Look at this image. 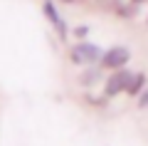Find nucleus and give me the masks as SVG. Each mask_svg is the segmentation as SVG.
<instances>
[{"label":"nucleus","instance_id":"9d476101","mask_svg":"<svg viewBox=\"0 0 148 146\" xmlns=\"http://www.w3.org/2000/svg\"><path fill=\"white\" fill-rule=\"evenodd\" d=\"M86 35H89V27H86V25H79V27H74V37H79V40H84Z\"/></svg>","mask_w":148,"mask_h":146},{"label":"nucleus","instance_id":"39448f33","mask_svg":"<svg viewBox=\"0 0 148 146\" xmlns=\"http://www.w3.org/2000/svg\"><path fill=\"white\" fill-rule=\"evenodd\" d=\"M138 8L141 5H136V3H131V0H121V3L116 5V10H114V15H116L119 20H131V17L138 15Z\"/></svg>","mask_w":148,"mask_h":146},{"label":"nucleus","instance_id":"423d86ee","mask_svg":"<svg viewBox=\"0 0 148 146\" xmlns=\"http://www.w3.org/2000/svg\"><path fill=\"white\" fill-rule=\"evenodd\" d=\"M143 89H146V74L143 72H133L131 82H128V87H126V94L128 97H138Z\"/></svg>","mask_w":148,"mask_h":146},{"label":"nucleus","instance_id":"6e6552de","mask_svg":"<svg viewBox=\"0 0 148 146\" xmlns=\"http://www.w3.org/2000/svg\"><path fill=\"white\" fill-rule=\"evenodd\" d=\"M121 3V0H96V5H99V10H106V12H114L116 10V5Z\"/></svg>","mask_w":148,"mask_h":146},{"label":"nucleus","instance_id":"7ed1b4c3","mask_svg":"<svg viewBox=\"0 0 148 146\" xmlns=\"http://www.w3.org/2000/svg\"><path fill=\"white\" fill-rule=\"evenodd\" d=\"M128 60H131V50L123 45H116V47H111V50H104V57H101V67L104 69H121L128 64Z\"/></svg>","mask_w":148,"mask_h":146},{"label":"nucleus","instance_id":"ddd939ff","mask_svg":"<svg viewBox=\"0 0 148 146\" xmlns=\"http://www.w3.org/2000/svg\"><path fill=\"white\" fill-rule=\"evenodd\" d=\"M77 3H84V0H77Z\"/></svg>","mask_w":148,"mask_h":146},{"label":"nucleus","instance_id":"f03ea898","mask_svg":"<svg viewBox=\"0 0 148 146\" xmlns=\"http://www.w3.org/2000/svg\"><path fill=\"white\" fill-rule=\"evenodd\" d=\"M131 77H133V72H131V69H126V67L114 69V72L106 77L104 97H106V99H111V97H116V94L126 92V87H128V82H131Z\"/></svg>","mask_w":148,"mask_h":146},{"label":"nucleus","instance_id":"f8f14e48","mask_svg":"<svg viewBox=\"0 0 148 146\" xmlns=\"http://www.w3.org/2000/svg\"><path fill=\"white\" fill-rule=\"evenodd\" d=\"M59 3H77V0H59Z\"/></svg>","mask_w":148,"mask_h":146},{"label":"nucleus","instance_id":"1a4fd4ad","mask_svg":"<svg viewBox=\"0 0 148 146\" xmlns=\"http://www.w3.org/2000/svg\"><path fill=\"white\" fill-rule=\"evenodd\" d=\"M138 109H148V87L138 94Z\"/></svg>","mask_w":148,"mask_h":146},{"label":"nucleus","instance_id":"20e7f679","mask_svg":"<svg viewBox=\"0 0 148 146\" xmlns=\"http://www.w3.org/2000/svg\"><path fill=\"white\" fill-rule=\"evenodd\" d=\"M42 10H45V15H47V20H49V22L54 25V30H57V35H59V37L64 40V37H67V22H64L62 17H59L57 8H54L52 3H49V0H45V8H42Z\"/></svg>","mask_w":148,"mask_h":146},{"label":"nucleus","instance_id":"0eeeda50","mask_svg":"<svg viewBox=\"0 0 148 146\" xmlns=\"http://www.w3.org/2000/svg\"><path fill=\"white\" fill-rule=\"evenodd\" d=\"M99 77H101V72H99L96 67H91V69H86V72L79 77V82L84 84V87H91V84H96V82H99Z\"/></svg>","mask_w":148,"mask_h":146},{"label":"nucleus","instance_id":"f257e3e1","mask_svg":"<svg viewBox=\"0 0 148 146\" xmlns=\"http://www.w3.org/2000/svg\"><path fill=\"white\" fill-rule=\"evenodd\" d=\"M101 57H104V50L99 45H91V42H79L69 50V60L74 64H96L101 62Z\"/></svg>","mask_w":148,"mask_h":146},{"label":"nucleus","instance_id":"9b49d317","mask_svg":"<svg viewBox=\"0 0 148 146\" xmlns=\"http://www.w3.org/2000/svg\"><path fill=\"white\" fill-rule=\"evenodd\" d=\"M131 3H136V5H146L148 0H131Z\"/></svg>","mask_w":148,"mask_h":146}]
</instances>
